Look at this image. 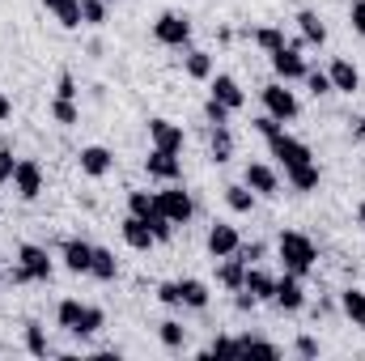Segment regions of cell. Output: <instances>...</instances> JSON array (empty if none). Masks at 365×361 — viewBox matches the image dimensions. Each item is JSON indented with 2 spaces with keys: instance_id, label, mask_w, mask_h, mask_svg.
I'll return each instance as SVG.
<instances>
[{
  "instance_id": "obj_1",
  "label": "cell",
  "mask_w": 365,
  "mask_h": 361,
  "mask_svg": "<svg viewBox=\"0 0 365 361\" xmlns=\"http://www.w3.org/2000/svg\"><path fill=\"white\" fill-rule=\"evenodd\" d=\"M276 251H280L284 272H293V276H306V272L314 268V260H319L314 243H310L306 234H297V230H284V234H280V243H276Z\"/></svg>"
},
{
  "instance_id": "obj_2",
  "label": "cell",
  "mask_w": 365,
  "mask_h": 361,
  "mask_svg": "<svg viewBox=\"0 0 365 361\" xmlns=\"http://www.w3.org/2000/svg\"><path fill=\"white\" fill-rule=\"evenodd\" d=\"M30 280H51V260L43 247L21 243L17 247V268H13V285H30Z\"/></svg>"
},
{
  "instance_id": "obj_3",
  "label": "cell",
  "mask_w": 365,
  "mask_h": 361,
  "mask_svg": "<svg viewBox=\"0 0 365 361\" xmlns=\"http://www.w3.org/2000/svg\"><path fill=\"white\" fill-rule=\"evenodd\" d=\"M153 39L166 43V47H187V39H191V21H187L182 13H162V17L153 21Z\"/></svg>"
},
{
  "instance_id": "obj_4",
  "label": "cell",
  "mask_w": 365,
  "mask_h": 361,
  "mask_svg": "<svg viewBox=\"0 0 365 361\" xmlns=\"http://www.w3.org/2000/svg\"><path fill=\"white\" fill-rule=\"evenodd\" d=\"M158 213H166L175 225H187L191 221V213H195V204H191V195L182 191V187H166V191H158Z\"/></svg>"
},
{
  "instance_id": "obj_5",
  "label": "cell",
  "mask_w": 365,
  "mask_h": 361,
  "mask_svg": "<svg viewBox=\"0 0 365 361\" xmlns=\"http://www.w3.org/2000/svg\"><path fill=\"white\" fill-rule=\"evenodd\" d=\"M13 191H17L21 200H38V195H43V166H38L34 158H21V162H17V171H13Z\"/></svg>"
},
{
  "instance_id": "obj_6",
  "label": "cell",
  "mask_w": 365,
  "mask_h": 361,
  "mask_svg": "<svg viewBox=\"0 0 365 361\" xmlns=\"http://www.w3.org/2000/svg\"><path fill=\"white\" fill-rule=\"evenodd\" d=\"M268 149H272V158L280 162V166H284V171H293V166H306V162H314V158H310V149H306L302 141L284 136V132L268 141Z\"/></svg>"
},
{
  "instance_id": "obj_7",
  "label": "cell",
  "mask_w": 365,
  "mask_h": 361,
  "mask_svg": "<svg viewBox=\"0 0 365 361\" xmlns=\"http://www.w3.org/2000/svg\"><path fill=\"white\" fill-rule=\"evenodd\" d=\"M264 106H268V115H272V119H280V123L297 119V98H293V90H284L280 81L264 86Z\"/></svg>"
},
{
  "instance_id": "obj_8",
  "label": "cell",
  "mask_w": 365,
  "mask_h": 361,
  "mask_svg": "<svg viewBox=\"0 0 365 361\" xmlns=\"http://www.w3.org/2000/svg\"><path fill=\"white\" fill-rule=\"evenodd\" d=\"M272 56V73L280 77V81H306V60L297 56V47H276V51H268Z\"/></svg>"
},
{
  "instance_id": "obj_9",
  "label": "cell",
  "mask_w": 365,
  "mask_h": 361,
  "mask_svg": "<svg viewBox=\"0 0 365 361\" xmlns=\"http://www.w3.org/2000/svg\"><path fill=\"white\" fill-rule=\"evenodd\" d=\"M145 171H149V179L175 183V179L182 175V162H179V153H170V149H149V158H145Z\"/></svg>"
},
{
  "instance_id": "obj_10",
  "label": "cell",
  "mask_w": 365,
  "mask_h": 361,
  "mask_svg": "<svg viewBox=\"0 0 365 361\" xmlns=\"http://www.w3.org/2000/svg\"><path fill=\"white\" fill-rule=\"evenodd\" d=\"M272 302L280 306V310H302V306H306V289H302V276H293V272L276 276Z\"/></svg>"
},
{
  "instance_id": "obj_11",
  "label": "cell",
  "mask_w": 365,
  "mask_h": 361,
  "mask_svg": "<svg viewBox=\"0 0 365 361\" xmlns=\"http://www.w3.org/2000/svg\"><path fill=\"white\" fill-rule=\"evenodd\" d=\"M238 247H242L238 230L225 225V221H212V230H208V255H212V260H225V255H234Z\"/></svg>"
},
{
  "instance_id": "obj_12",
  "label": "cell",
  "mask_w": 365,
  "mask_h": 361,
  "mask_svg": "<svg viewBox=\"0 0 365 361\" xmlns=\"http://www.w3.org/2000/svg\"><path fill=\"white\" fill-rule=\"evenodd\" d=\"M242 183H247L255 195H268V200L280 195V179H276L272 166H264V162H251V166H247V175H242Z\"/></svg>"
},
{
  "instance_id": "obj_13",
  "label": "cell",
  "mask_w": 365,
  "mask_h": 361,
  "mask_svg": "<svg viewBox=\"0 0 365 361\" xmlns=\"http://www.w3.org/2000/svg\"><path fill=\"white\" fill-rule=\"evenodd\" d=\"M110 166H115V153L106 145H86L81 149V175L102 179V175H110Z\"/></svg>"
},
{
  "instance_id": "obj_14",
  "label": "cell",
  "mask_w": 365,
  "mask_h": 361,
  "mask_svg": "<svg viewBox=\"0 0 365 361\" xmlns=\"http://www.w3.org/2000/svg\"><path fill=\"white\" fill-rule=\"evenodd\" d=\"M149 141H153V149H170V153H179L182 149V128L179 123H170V119H149Z\"/></svg>"
},
{
  "instance_id": "obj_15",
  "label": "cell",
  "mask_w": 365,
  "mask_h": 361,
  "mask_svg": "<svg viewBox=\"0 0 365 361\" xmlns=\"http://www.w3.org/2000/svg\"><path fill=\"white\" fill-rule=\"evenodd\" d=\"M327 77H331V90L336 93H357L361 90V73H357V64H349V60H331Z\"/></svg>"
},
{
  "instance_id": "obj_16",
  "label": "cell",
  "mask_w": 365,
  "mask_h": 361,
  "mask_svg": "<svg viewBox=\"0 0 365 361\" xmlns=\"http://www.w3.org/2000/svg\"><path fill=\"white\" fill-rule=\"evenodd\" d=\"M123 243H128L132 251H149L158 238H153V230H149L145 217H132V213H128V217H123Z\"/></svg>"
},
{
  "instance_id": "obj_17",
  "label": "cell",
  "mask_w": 365,
  "mask_h": 361,
  "mask_svg": "<svg viewBox=\"0 0 365 361\" xmlns=\"http://www.w3.org/2000/svg\"><path fill=\"white\" fill-rule=\"evenodd\" d=\"M208 81H212V98H217V102H225L230 111H242L247 93H242V86H238L230 73H217V77H208Z\"/></svg>"
},
{
  "instance_id": "obj_18",
  "label": "cell",
  "mask_w": 365,
  "mask_h": 361,
  "mask_svg": "<svg viewBox=\"0 0 365 361\" xmlns=\"http://www.w3.org/2000/svg\"><path fill=\"white\" fill-rule=\"evenodd\" d=\"M217 280H221L225 289H234V293H238V289L247 285V260H242L238 251H234V255H225V260H221V272H217Z\"/></svg>"
},
{
  "instance_id": "obj_19",
  "label": "cell",
  "mask_w": 365,
  "mask_h": 361,
  "mask_svg": "<svg viewBox=\"0 0 365 361\" xmlns=\"http://www.w3.org/2000/svg\"><path fill=\"white\" fill-rule=\"evenodd\" d=\"M297 30H302V43H310V47H323V43H327V26H323L319 13H310V9L297 13Z\"/></svg>"
},
{
  "instance_id": "obj_20",
  "label": "cell",
  "mask_w": 365,
  "mask_h": 361,
  "mask_svg": "<svg viewBox=\"0 0 365 361\" xmlns=\"http://www.w3.org/2000/svg\"><path fill=\"white\" fill-rule=\"evenodd\" d=\"M90 260H93L90 243H81V238H68L64 243V268L68 272H90Z\"/></svg>"
},
{
  "instance_id": "obj_21",
  "label": "cell",
  "mask_w": 365,
  "mask_h": 361,
  "mask_svg": "<svg viewBox=\"0 0 365 361\" xmlns=\"http://www.w3.org/2000/svg\"><path fill=\"white\" fill-rule=\"evenodd\" d=\"M247 293H255V302H272L276 293V276L264 268H247V285H242Z\"/></svg>"
},
{
  "instance_id": "obj_22",
  "label": "cell",
  "mask_w": 365,
  "mask_h": 361,
  "mask_svg": "<svg viewBox=\"0 0 365 361\" xmlns=\"http://www.w3.org/2000/svg\"><path fill=\"white\" fill-rule=\"evenodd\" d=\"M51 13H56V21L64 26V30H77V26H86L81 21V0H43Z\"/></svg>"
},
{
  "instance_id": "obj_23",
  "label": "cell",
  "mask_w": 365,
  "mask_h": 361,
  "mask_svg": "<svg viewBox=\"0 0 365 361\" xmlns=\"http://www.w3.org/2000/svg\"><path fill=\"white\" fill-rule=\"evenodd\" d=\"M340 310L353 319V327L365 332V289H344V293H340Z\"/></svg>"
},
{
  "instance_id": "obj_24",
  "label": "cell",
  "mask_w": 365,
  "mask_h": 361,
  "mask_svg": "<svg viewBox=\"0 0 365 361\" xmlns=\"http://www.w3.org/2000/svg\"><path fill=\"white\" fill-rule=\"evenodd\" d=\"M179 293H182V306H191V310H204V306H208V285L195 280V276L179 280Z\"/></svg>"
},
{
  "instance_id": "obj_25",
  "label": "cell",
  "mask_w": 365,
  "mask_h": 361,
  "mask_svg": "<svg viewBox=\"0 0 365 361\" xmlns=\"http://www.w3.org/2000/svg\"><path fill=\"white\" fill-rule=\"evenodd\" d=\"M238 357H268V361H276V357H280V349H276L272 340L242 336V340H238Z\"/></svg>"
},
{
  "instance_id": "obj_26",
  "label": "cell",
  "mask_w": 365,
  "mask_h": 361,
  "mask_svg": "<svg viewBox=\"0 0 365 361\" xmlns=\"http://www.w3.org/2000/svg\"><path fill=\"white\" fill-rule=\"evenodd\" d=\"M90 276H98V280H115V276H119V264H115V255H110L106 247H93Z\"/></svg>"
},
{
  "instance_id": "obj_27",
  "label": "cell",
  "mask_w": 365,
  "mask_h": 361,
  "mask_svg": "<svg viewBox=\"0 0 365 361\" xmlns=\"http://www.w3.org/2000/svg\"><path fill=\"white\" fill-rule=\"evenodd\" d=\"M81 315H86V306H81L77 298H64V302L56 306V319H60L64 332H77V327H81Z\"/></svg>"
},
{
  "instance_id": "obj_28",
  "label": "cell",
  "mask_w": 365,
  "mask_h": 361,
  "mask_svg": "<svg viewBox=\"0 0 365 361\" xmlns=\"http://www.w3.org/2000/svg\"><path fill=\"white\" fill-rule=\"evenodd\" d=\"M284 179L293 183V191H314V187H319V166H314V162L293 166V171H284Z\"/></svg>"
},
{
  "instance_id": "obj_29",
  "label": "cell",
  "mask_w": 365,
  "mask_h": 361,
  "mask_svg": "<svg viewBox=\"0 0 365 361\" xmlns=\"http://www.w3.org/2000/svg\"><path fill=\"white\" fill-rule=\"evenodd\" d=\"M182 68H187V77H195V81H208V77H212V56H208V51H187Z\"/></svg>"
},
{
  "instance_id": "obj_30",
  "label": "cell",
  "mask_w": 365,
  "mask_h": 361,
  "mask_svg": "<svg viewBox=\"0 0 365 361\" xmlns=\"http://www.w3.org/2000/svg\"><path fill=\"white\" fill-rule=\"evenodd\" d=\"M225 200H230L234 213H251V208H255V191H251L247 183H230V187H225Z\"/></svg>"
},
{
  "instance_id": "obj_31",
  "label": "cell",
  "mask_w": 365,
  "mask_h": 361,
  "mask_svg": "<svg viewBox=\"0 0 365 361\" xmlns=\"http://www.w3.org/2000/svg\"><path fill=\"white\" fill-rule=\"evenodd\" d=\"M128 213L149 221V217L158 213V195H149V191H128Z\"/></svg>"
},
{
  "instance_id": "obj_32",
  "label": "cell",
  "mask_w": 365,
  "mask_h": 361,
  "mask_svg": "<svg viewBox=\"0 0 365 361\" xmlns=\"http://www.w3.org/2000/svg\"><path fill=\"white\" fill-rule=\"evenodd\" d=\"M26 349H30L34 357H47V353H51V345H47V332H43L34 319L26 323Z\"/></svg>"
},
{
  "instance_id": "obj_33",
  "label": "cell",
  "mask_w": 365,
  "mask_h": 361,
  "mask_svg": "<svg viewBox=\"0 0 365 361\" xmlns=\"http://www.w3.org/2000/svg\"><path fill=\"white\" fill-rule=\"evenodd\" d=\"M158 336H162V345H166V349H182V345H187V327L175 323V319L158 323Z\"/></svg>"
},
{
  "instance_id": "obj_34",
  "label": "cell",
  "mask_w": 365,
  "mask_h": 361,
  "mask_svg": "<svg viewBox=\"0 0 365 361\" xmlns=\"http://www.w3.org/2000/svg\"><path fill=\"white\" fill-rule=\"evenodd\" d=\"M51 115H56V123H60V128H73V123L81 119L73 98H56V102H51Z\"/></svg>"
},
{
  "instance_id": "obj_35",
  "label": "cell",
  "mask_w": 365,
  "mask_h": 361,
  "mask_svg": "<svg viewBox=\"0 0 365 361\" xmlns=\"http://www.w3.org/2000/svg\"><path fill=\"white\" fill-rule=\"evenodd\" d=\"M230 153H234V136H230V128L221 123V128H212V158H217V162H230Z\"/></svg>"
},
{
  "instance_id": "obj_36",
  "label": "cell",
  "mask_w": 365,
  "mask_h": 361,
  "mask_svg": "<svg viewBox=\"0 0 365 361\" xmlns=\"http://www.w3.org/2000/svg\"><path fill=\"white\" fill-rule=\"evenodd\" d=\"M102 323H106V315H102L98 306H86V315H81V327H77L73 336H81V340H86V336H98V332H102Z\"/></svg>"
},
{
  "instance_id": "obj_37",
  "label": "cell",
  "mask_w": 365,
  "mask_h": 361,
  "mask_svg": "<svg viewBox=\"0 0 365 361\" xmlns=\"http://www.w3.org/2000/svg\"><path fill=\"white\" fill-rule=\"evenodd\" d=\"M204 115H208V123H212V128H221V123H230V115H234V111L208 93V102H204Z\"/></svg>"
},
{
  "instance_id": "obj_38",
  "label": "cell",
  "mask_w": 365,
  "mask_h": 361,
  "mask_svg": "<svg viewBox=\"0 0 365 361\" xmlns=\"http://www.w3.org/2000/svg\"><path fill=\"white\" fill-rule=\"evenodd\" d=\"M149 230H153L158 243H170V238H175V221H170L166 213H153V217H149Z\"/></svg>"
},
{
  "instance_id": "obj_39",
  "label": "cell",
  "mask_w": 365,
  "mask_h": 361,
  "mask_svg": "<svg viewBox=\"0 0 365 361\" xmlns=\"http://www.w3.org/2000/svg\"><path fill=\"white\" fill-rule=\"evenodd\" d=\"M200 357H238V340H230V336H217Z\"/></svg>"
},
{
  "instance_id": "obj_40",
  "label": "cell",
  "mask_w": 365,
  "mask_h": 361,
  "mask_svg": "<svg viewBox=\"0 0 365 361\" xmlns=\"http://www.w3.org/2000/svg\"><path fill=\"white\" fill-rule=\"evenodd\" d=\"M81 21L86 26H102L106 21V0H81Z\"/></svg>"
},
{
  "instance_id": "obj_41",
  "label": "cell",
  "mask_w": 365,
  "mask_h": 361,
  "mask_svg": "<svg viewBox=\"0 0 365 361\" xmlns=\"http://www.w3.org/2000/svg\"><path fill=\"white\" fill-rule=\"evenodd\" d=\"M255 43H259L264 51H276V47H284V34H280L276 26H264V30H255Z\"/></svg>"
},
{
  "instance_id": "obj_42",
  "label": "cell",
  "mask_w": 365,
  "mask_h": 361,
  "mask_svg": "<svg viewBox=\"0 0 365 361\" xmlns=\"http://www.w3.org/2000/svg\"><path fill=\"white\" fill-rule=\"evenodd\" d=\"M158 302H162V306H182L179 280H166V285H158Z\"/></svg>"
},
{
  "instance_id": "obj_43",
  "label": "cell",
  "mask_w": 365,
  "mask_h": 361,
  "mask_svg": "<svg viewBox=\"0 0 365 361\" xmlns=\"http://www.w3.org/2000/svg\"><path fill=\"white\" fill-rule=\"evenodd\" d=\"M306 86H310V93H314V98L336 93V90H331V77H327V73H306Z\"/></svg>"
},
{
  "instance_id": "obj_44",
  "label": "cell",
  "mask_w": 365,
  "mask_h": 361,
  "mask_svg": "<svg viewBox=\"0 0 365 361\" xmlns=\"http://www.w3.org/2000/svg\"><path fill=\"white\" fill-rule=\"evenodd\" d=\"M13 171H17V158L9 149H0V183H13Z\"/></svg>"
},
{
  "instance_id": "obj_45",
  "label": "cell",
  "mask_w": 365,
  "mask_h": 361,
  "mask_svg": "<svg viewBox=\"0 0 365 361\" xmlns=\"http://www.w3.org/2000/svg\"><path fill=\"white\" fill-rule=\"evenodd\" d=\"M255 128H259V132H264L268 141H272V136H280V132H284V123H280V119H272V115H264V119H255Z\"/></svg>"
},
{
  "instance_id": "obj_46",
  "label": "cell",
  "mask_w": 365,
  "mask_h": 361,
  "mask_svg": "<svg viewBox=\"0 0 365 361\" xmlns=\"http://www.w3.org/2000/svg\"><path fill=\"white\" fill-rule=\"evenodd\" d=\"M297 357H319V340L314 336H297Z\"/></svg>"
},
{
  "instance_id": "obj_47",
  "label": "cell",
  "mask_w": 365,
  "mask_h": 361,
  "mask_svg": "<svg viewBox=\"0 0 365 361\" xmlns=\"http://www.w3.org/2000/svg\"><path fill=\"white\" fill-rule=\"evenodd\" d=\"M238 255L247 260V268L255 264V260H264V243H251V247H238Z\"/></svg>"
},
{
  "instance_id": "obj_48",
  "label": "cell",
  "mask_w": 365,
  "mask_h": 361,
  "mask_svg": "<svg viewBox=\"0 0 365 361\" xmlns=\"http://www.w3.org/2000/svg\"><path fill=\"white\" fill-rule=\"evenodd\" d=\"M349 17H353V30L365 34V0H353V13H349Z\"/></svg>"
},
{
  "instance_id": "obj_49",
  "label": "cell",
  "mask_w": 365,
  "mask_h": 361,
  "mask_svg": "<svg viewBox=\"0 0 365 361\" xmlns=\"http://www.w3.org/2000/svg\"><path fill=\"white\" fill-rule=\"evenodd\" d=\"M56 98H77V81H73L68 73L60 77V86H56Z\"/></svg>"
},
{
  "instance_id": "obj_50",
  "label": "cell",
  "mask_w": 365,
  "mask_h": 361,
  "mask_svg": "<svg viewBox=\"0 0 365 361\" xmlns=\"http://www.w3.org/2000/svg\"><path fill=\"white\" fill-rule=\"evenodd\" d=\"M9 111H13V102L4 98V90H0V119H9Z\"/></svg>"
},
{
  "instance_id": "obj_51",
  "label": "cell",
  "mask_w": 365,
  "mask_h": 361,
  "mask_svg": "<svg viewBox=\"0 0 365 361\" xmlns=\"http://www.w3.org/2000/svg\"><path fill=\"white\" fill-rule=\"evenodd\" d=\"M361 221H365V204H361Z\"/></svg>"
},
{
  "instance_id": "obj_52",
  "label": "cell",
  "mask_w": 365,
  "mask_h": 361,
  "mask_svg": "<svg viewBox=\"0 0 365 361\" xmlns=\"http://www.w3.org/2000/svg\"><path fill=\"white\" fill-rule=\"evenodd\" d=\"M106 4H119V0H106Z\"/></svg>"
}]
</instances>
